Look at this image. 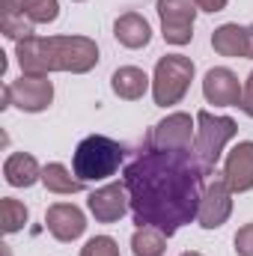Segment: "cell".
<instances>
[{
	"instance_id": "7a4b0ae2",
	"label": "cell",
	"mask_w": 253,
	"mask_h": 256,
	"mask_svg": "<svg viewBox=\"0 0 253 256\" xmlns=\"http://www.w3.org/2000/svg\"><path fill=\"white\" fill-rule=\"evenodd\" d=\"M15 60L21 66V74L48 78L51 72L86 74L98 66L102 54L90 36H30L15 42Z\"/></svg>"
},
{
	"instance_id": "83f0119b",
	"label": "cell",
	"mask_w": 253,
	"mask_h": 256,
	"mask_svg": "<svg viewBox=\"0 0 253 256\" xmlns=\"http://www.w3.org/2000/svg\"><path fill=\"white\" fill-rule=\"evenodd\" d=\"M182 256H202V254H196V250H185Z\"/></svg>"
},
{
	"instance_id": "3957f363",
	"label": "cell",
	"mask_w": 253,
	"mask_h": 256,
	"mask_svg": "<svg viewBox=\"0 0 253 256\" xmlns=\"http://www.w3.org/2000/svg\"><path fill=\"white\" fill-rule=\"evenodd\" d=\"M126 164V146L104 134H90L74 146L72 170L80 182H104Z\"/></svg>"
},
{
	"instance_id": "6da1fadb",
	"label": "cell",
	"mask_w": 253,
	"mask_h": 256,
	"mask_svg": "<svg viewBox=\"0 0 253 256\" xmlns=\"http://www.w3.org/2000/svg\"><path fill=\"white\" fill-rule=\"evenodd\" d=\"M212 176L194 149H158L149 137L122 170L137 226H158L167 238L196 220L200 200Z\"/></svg>"
},
{
	"instance_id": "7c38bea8",
	"label": "cell",
	"mask_w": 253,
	"mask_h": 256,
	"mask_svg": "<svg viewBox=\"0 0 253 256\" xmlns=\"http://www.w3.org/2000/svg\"><path fill=\"white\" fill-rule=\"evenodd\" d=\"M45 226H48V232L57 242L72 244V242H78L86 232V214L74 202H54L45 212Z\"/></svg>"
},
{
	"instance_id": "8fae6325",
	"label": "cell",
	"mask_w": 253,
	"mask_h": 256,
	"mask_svg": "<svg viewBox=\"0 0 253 256\" xmlns=\"http://www.w3.org/2000/svg\"><path fill=\"white\" fill-rule=\"evenodd\" d=\"M242 90H244V84L226 66L208 68L206 78H202V96L214 108H238L242 104Z\"/></svg>"
},
{
	"instance_id": "52a82bcc",
	"label": "cell",
	"mask_w": 253,
	"mask_h": 256,
	"mask_svg": "<svg viewBox=\"0 0 253 256\" xmlns=\"http://www.w3.org/2000/svg\"><path fill=\"white\" fill-rule=\"evenodd\" d=\"M158 18H161V36L167 45H188L194 39V21H196V3L194 0H155Z\"/></svg>"
},
{
	"instance_id": "cb8c5ba5",
	"label": "cell",
	"mask_w": 253,
	"mask_h": 256,
	"mask_svg": "<svg viewBox=\"0 0 253 256\" xmlns=\"http://www.w3.org/2000/svg\"><path fill=\"white\" fill-rule=\"evenodd\" d=\"M232 244H236V256H253V224L238 226Z\"/></svg>"
},
{
	"instance_id": "44dd1931",
	"label": "cell",
	"mask_w": 253,
	"mask_h": 256,
	"mask_svg": "<svg viewBox=\"0 0 253 256\" xmlns=\"http://www.w3.org/2000/svg\"><path fill=\"white\" fill-rule=\"evenodd\" d=\"M27 220H30V212H27V206L21 200H15V196H3L0 200V230L6 236L21 232L27 226Z\"/></svg>"
},
{
	"instance_id": "7402d4cb",
	"label": "cell",
	"mask_w": 253,
	"mask_h": 256,
	"mask_svg": "<svg viewBox=\"0 0 253 256\" xmlns=\"http://www.w3.org/2000/svg\"><path fill=\"white\" fill-rule=\"evenodd\" d=\"M33 27H36V24H33L30 18H24V15H18V12H12V9H0V30H3L6 39L24 42V39L33 36Z\"/></svg>"
},
{
	"instance_id": "4316f807",
	"label": "cell",
	"mask_w": 253,
	"mask_h": 256,
	"mask_svg": "<svg viewBox=\"0 0 253 256\" xmlns=\"http://www.w3.org/2000/svg\"><path fill=\"white\" fill-rule=\"evenodd\" d=\"M248 60H253V24H248Z\"/></svg>"
},
{
	"instance_id": "30bf717a",
	"label": "cell",
	"mask_w": 253,
	"mask_h": 256,
	"mask_svg": "<svg viewBox=\"0 0 253 256\" xmlns=\"http://www.w3.org/2000/svg\"><path fill=\"white\" fill-rule=\"evenodd\" d=\"M158 149H194V137H196V116L190 120V114H167L158 126L146 134Z\"/></svg>"
},
{
	"instance_id": "4fadbf2b",
	"label": "cell",
	"mask_w": 253,
	"mask_h": 256,
	"mask_svg": "<svg viewBox=\"0 0 253 256\" xmlns=\"http://www.w3.org/2000/svg\"><path fill=\"white\" fill-rule=\"evenodd\" d=\"M220 176H224V182L230 185L232 194L253 191V140H242L226 152Z\"/></svg>"
},
{
	"instance_id": "484cf974",
	"label": "cell",
	"mask_w": 253,
	"mask_h": 256,
	"mask_svg": "<svg viewBox=\"0 0 253 256\" xmlns=\"http://www.w3.org/2000/svg\"><path fill=\"white\" fill-rule=\"evenodd\" d=\"M194 3H196V9H200V12H208V15H214V12H224L230 0H194Z\"/></svg>"
},
{
	"instance_id": "d6986e66",
	"label": "cell",
	"mask_w": 253,
	"mask_h": 256,
	"mask_svg": "<svg viewBox=\"0 0 253 256\" xmlns=\"http://www.w3.org/2000/svg\"><path fill=\"white\" fill-rule=\"evenodd\" d=\"M42 185L51 194H80L86 188V182H80V179L74 176V170H68L60 161L42 167Z\"/></svg>"
},
{
	"instance_id": "f1b7e54d",
	"label": "cell",
	"mask_w": 253,
	"mask_h": 256,
	"mask_svg": "<svg viewBox=\"0 0 253 256\" xmlns=\"http://www.w3.org/2000/svg\"><path fill=\"white\" fill-rule=\"evenodd\" d=\"M74 3H84V0H74Z\"/></svg>"
},
{
	"instance_id": "ffe728a7",
	"label": "cell",
	"mask_w": 253,
	"mask_h": 256,
	"mask_svg": "<svg viewBox=\"0 0 253 256\" xmlns=\"http://www.w3.org/2000/svg\"><path fill=\"white\" fill-rule=\"evenodd\" d=\"M167 236L158 226H137L131 236V254L134 256H164Z\"/></svg>"
},
{
	"instance_id": "5b68a950",
	"label": "cell",
	"mask_w": 253,
	"mask_h": 256,
	"mask_svg": "<svg viewBox=\"0 0 253 256\" xmlns=\"http://www.w3.org/2000/svg\"><path fill=\"white\" fill-rule=\"evenodd\" d=\"M238 134V126L232 116H218L212 110L196 114V137H194V152L202 161L208 173H214V164L220 161L226 143Z\"/></svg>"
},
{
	"instance_id": "ac0fdd59",
	"label": "cell",
	"mask_w": 253,
	"mask_h": 256,
	"mask_svg": "<svg viewBox=\"0 0 253 256\" xmlns=\"http://www.w3.org/2000/svg\"><path fill=\"white\" fill-rule=\"evenodd\" d=\"M0 9H12L33 24H51L60 18V0H0Z\"/></svg>"
},
{
	"instance_id": "ba28073f",
	"label": "cell",
	"mask_w": 253,
	"mask_h": 256,
	"mask_svg": "<svg viewBox=\"0 0 253 256\" xmlns=\"http://www.w3.org/2000/svg\"><path fill=\"white\" fill-rule=\"evenodd\" d=\"M232 214V191L230 185L220 179H212L202 191V200H200V212H196V224L202 230H220Z\"/></svg>"
},
{
	"instance_id": "603a6c76",
	"label": "cell",
	"mask_w": 253,
	"mask_h": 256,
	"mask_svg": "<svg viewBox=\"0 0 253 256\" xmlns=\"http://www.w3.org/2000/svg\"><path fill=\"white\" fill-rule=\"evenodd\" d=\"M80 256H120V244L110 236H92L80 248Z\"/></svg>"
},
{
	"instance_id": "d4e9b609",
	"label": "cell",
	"mask_w": 253,
	"mask_h": 256,
	"mask_svg": "<svg viewBox=\"0 0 253 256\" xmlns=\"http://www.w3.org/2000/svg\"><path fill=\"white\" fill-rule=\"evenodd\" d=\"M242 110H244V116H250L253 120V72L248 74V80H244V90H242V104H238Z\"/></svg>"
},
{
	"instance_id": "277c9868",
	"label": "cell",
	"mask_w": 253,
	"mask_h": 256,
	"mask_svg": "<svg viewBox=\"0 0 253 256\" xmlns=\"http://www.w3.org/2000/svg\"><path fill=\"white\" fill-rule=\"evenodd\" d=\"M194 60L185 54H167L155 63L152 72V102L158 108H170L179 104L190 90L194 80Z\"/></svg>"
},
{
	"instance_id": "e0dca14e",
	"label": "cell",
	"mask_w": 253,
	"mask_h": 256,
	"mask_svg": "<svg viewBox=\"0 0 253 256\" xmlns=\"http://www.w3.org/2000/svg\"><path fill=\"white\" fill-rule=\"evenodd\" d=\"M212 48L220 57H244L248 60V27L242 24H220L212 33Z\"/></svg>"
},
{
	"instance_id": "8992f818",
	"label": "cell",
	"mask_w": 253,
	"mask_h": 256,
	"mask_svg": "<svg viewBox=\"0 0 253 256\" xmlns=\"http://www.w3.org/2000/svg\"><path fill=\"white\" fill-rule=\"evenodd\" d=\"M54 102V84L48 78L21 74L18 80L3 86V104L0 108H18L24 114H42Z\"/></svg>"
},
{
	"instance_id": "9a60e30c",
	"label": "cell",
	"mask_w": 253,
	"mask_h": 256,
	"mask_svg": "<svg viewBox=\"0 0 253 256\" xmlns=\"http://www.w3.org/2000/svg\"><path fill=\"white\" fill-rule=\"evenodd\" d=\"M110 90L122 102H137L146 96V90H152V78L137 66H120L110 74Z\"/></svg>"
},
{
	"instance_id": "9c48e42d",
	"label": "cell",
	"mask_w": 253,
	"mask_h": 256,
	"mask_svg": "<svg viewBox=\"0 0 253 256\" xmlns=\"http://www.w3.org/2000/svg\"><path fill=\"white\" fill-rule=\"evenodd\" d=\"M86 208L90 214L98 220V224H116L126 218V212H131V196H128L126 182H110V185H102L90 194L86 200Z\"/></svg>"
},
{
	"instance_id": "2e32d148",
	"label": "cell",
	"mask_w": 253,
	"mask_h": 256,
	"mask_svg": "<svg viewBox=\"0 0 253 256\" xmlns=\"http://www.w3.org/2000/svg\"><path fill=\"white\" fill-rule=\"evenodd\" d=\"M3 179L12 188H33L36 182H42V167L30 152H12L3 164Z\"/></svg>"
},
{
	"instance_id": "5bb4252c",
	"label": "cell",
	"mask_w": 253,
	"mask_h": 256,
	"mask_svg": "<svg viewBox=\"0 0 253 256\" xmlns=\"http://www.w3.org/2000/svg\"><path fill=\"white\" fill-rule=\"evenodd\" d=\"M114 36L122 48L137 51V48H146L152 42V27L140 12H126L114 21Z\"/></svg>"
}]
</instances>
